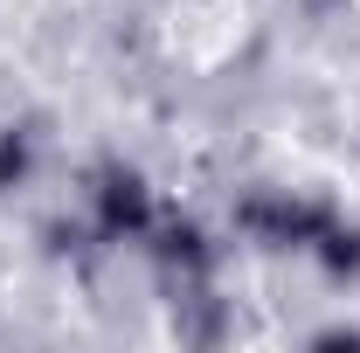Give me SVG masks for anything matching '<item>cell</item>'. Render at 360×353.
Instances as JSON below:
<instances>
[{"mask_svg": "<svg viewBox=\"0 0 360 353\" xmlns=\"http://www.w3.org/2000/svg\"><path fill=\"white\" fill-rule=\"evenodd\" d=\"M160 208H167L160 187L139 174L132 160H104V167L90 174V236H97V243H139V250H146Z\"/></svg>", "mask_w": 360, "mask_h": 353, "instance_id": "2", "label": "cell"}, {"mask_svg": "<svg viewBox=\"0 0 360 353\" xmlns=\"http://www.w3.org/2000/svg\"><path fill=\"white\" fill-rule=\"evenodd\" d=\"M42 167V132L21 118V125H0V194H14V187H28Z\"/></svg>", "mask_w": 360, "mask_h": 353, "instance_id": "5", "label": "cell"}, {"mask_svg": "<svg viewBox=\"0 0 360 353\" xmlns=\"http://www.w3.org/2000/svg\"><path fill=\"white\" fill-rule=\"evenodd\" d=\"M305 264H319L333 284H360V222L333 215L326 229H319V243H312V257H305Z\"/></svg>", "mask_w": 360, "mask_h": 353, "instance_id": "4", "label": "cell"}, {"mask_svg": "<svg viewBox=\"0 0 360 353\" xmlns=\"http://www.w3.org/2000/svg\"><path fill=\"white\" fill-rule=\"evenodd\" d=\"M146 250H153V264H160V277H167L174 298L180 291H208V284H215V264H222V243H215L194 215H174V208H160Z\"/></svg>", "mask_w": 360, "mask_h": 353, "instance_id": "3", "label": "cell"}, {"mask_svg": "<svg viewBox=\"0 0 360 353\" xmlns=\"http://www.w3.org/2000/svg\"><path fill=\"white\" fill-rule=\"evenodd\" d=\"M340 215L333 201H312V194H298V187H250L243 201H236V236L243 243H257V250H277V257H312L319 229Z\"/></svg>", "mask_w": 360, "mask_h": 353, "instance_id": "1", "label": "cell"}]
</instances>
